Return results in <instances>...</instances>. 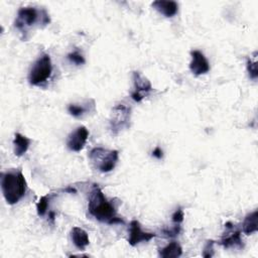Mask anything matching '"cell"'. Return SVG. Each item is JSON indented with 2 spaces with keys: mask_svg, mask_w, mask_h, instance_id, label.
I'll list each match as a JSON object with an SVG mask.
<instances>
[{
  "mask_svg": "<svg viewBox=\"0 0 258 258\" xmlns=\"http://www.w3.org/2000/svg\"><path fill=\"white\" fill-rule=\"evenodd\" d=\"M88 211L92 217L102 223L109 225L124 224L123 219L117 216L114 204L107 200L98 184H93L90 190Z\"/></svg>",
  "mask_w": 258,
  "mask_h": 258,
  "instance_id": "1",
  "label": "cell"
},
{
  "mask_svg": "<svg viewBox=\"0 0 258 258\" xmlns=\"http://www.w3.org/2000/svg\"><path fill=\"white\" fill-rule=\"evenodd\" d=\"M26 187V179L20 169L2 173L1 188L8 205L17 204L25 195Z\"/></svg>",
  "mask_w": 258,
  "mask_h": 258,
  "instance_id": "2",
  "label": "cell"
},
{
  "mask_svg": "<svg viewBox=\"0 0 258 258\" xmlns=\"http://www.w3.org/2000/svg\"><path fill=\"white\" fill-rule=\"evenodd\" d=\"M49 22V15L45 9L38 10L35 7H21L17 12L14 25L20 32L26 33L35 23L45 26Z\"/></svg>",
  "mask_w": 258,
  "mask_h": 258,
  "instance_id": "3",
  "label": "cell"
},
{
  "mask_svg": "<svg viewBox=\"0 0 258 258\" xmlns=\"http://www.w3.org/2000/svg\"><path fill=\"white\" fill-rule=\"evenodd\" d=\"M89 159L97 170L105 173L114 169L119 159V152L103 147H95L89 152Z\"/></svg>",
  "mask_w": 258,
  "mask_h": 258,
  "instance_id": "4",
  "label": "cell"
},
{
  "mask_svg": "<svg viewBox=\"0 0 258 258\" xmlns=\"http://www.w3.org/2000/svg\"><path fill=\"white\" fill-rule=\"evenodd\" d=\"M52 72V64L49 54H41L32 64L29 74L28 82L33 86H39L46 82Z\"/></svg>",
  "mask_w": 258,
  "mask_h": 258,
  "instance_id": "5",
  "label": "cell"
},
{
  "mask_svg": "<svg viewBox=\"0 0 258 258\" xmlns=\"http://www.w3.org/2000/svg\"><path fill=\"white\" fill-rule=\"evenodd\" d=\"M131 110L129 107L118 104L112 109L109 120V128L113 135H118L121 131L130 127Z\"/></svg>",
  "mask_w": 258,
  "mask_h": 258,
  "instance_id": "6",
  "label": "cell"
},
{
  "mask_svg": "<svg viewBox=\"0 0 258 258\" xmlns=\"http://www.w3.org/2000/svg\"><path fill=\"white\" fill-rule=\"evenodd\" d=\"M132 80L134 84V91L131 93V98L135 102H141L142 99L152 90L151 83L139 72H133Z\"/></svg>",
  "mask_w": 258,
  "mask_h": 258,
  "instance_id": "7",
  "label": "cell"
},
{
  "mask_svg": "<svg viewBox=\"0 0 258 258\" xmlns=\"http://www.w3.org/2000/svg\"><path fill=\"white\" fill-rule=\"evenodd\" d=\"M89 137V131L85 126L78 127L75 131H73L67 139V146L70 150L79 152L81 151Z\"/></svg>",
  "mask_w": 258,
  "mask_h": 258,
  "instance_id": "8",
  "label": "cell"
},
{
  "mask_svg": "<svg viewBox=\"0 0 258 258\" xmlns=\"http://www.w3.org/2000/svg\"><path fill=\"white\" fill-rule=\"evenodd\" d=\"M156 235L154 233L144 232L141 229V225L137 220H132L129 226V238L128 243L131 246H136L141 242H149Z\"/></svg>",
  "mask_w": 258,
  "mask_h": 258,
  "instance_id": "9",
  "label": "cell"
},
{
  "mask_svg": "<svg viewBox=\"0 0 258 258\" xmlns=\"http://www.w3.org/2000/svg\"><path fill=\"white\" fill-rule=\"evenodd\" d=\"M190 55L191 60L189 62V69L194 75L201 76L210 71V63L202 51L191 50Z\"/></svg>",
  "mask_w": 258,
  "mask_h": 258,
  "instance_id": "10",
  "label": "cell"
},
{
  "mask_svg": "<svg viewBox=\"0 0 258 258\" xmlns=\"http://www.w3.org/2000/svg\"><path fill=\"white\" fill-rule=\"evenodd\" d=\"M226 228H230L231 231L225 233V235L220 240V244L224 248H232V247H243L242 238H241V232L235 230L234 231V225L230 222L225 224Z\"/></svg>",
  "mask_w": 258,
  "mask_h": 258,
  "instance_id": "11",
  "label": "cell"
},
{
  "mask_svg": "<svg viewBox=\"0 0 258 258\" xmlns=\"http://www.w3.org/2000/svg\"><path fill=\"white\" fill-rule=\"evenodd\" d=\"M152 7H154L159 13H161L165 17L174 16L178 10V4L175 1L156 0L152 2Z\"/></svg>",
  "mask_w": 258,
  "mask_h": 258,
  "instance_id": "12",
  "label": "cell"
},
{
  "mask_svg": "<svg viewBox=\"0 0 258 258\" xmlns=\"http://www.w3.org/2000/svg\"><path fill=\"white\" fill-rule=\"evenodd\" d=\"M71 238L74 243V245L79 250H85L86 247L90 244L88 233L80 228V227H74L71 231Z\"/></svg>",
  "mask_w": 258,
  "mask_h": 258,
  "instance_id": "13",
  "label": "cell"
},
{
  "mask_svg": "<svg viewBox=\"0 0 258 258\" xmlns=\"http://www.w3.org/2000/svg\"><path fill=\"white\" fill-rule=\"evenodd\" d=\"M242 231L246 235H251L258 231V211L255 210L248 214L242 224Z\"/></svg>",
  "mask_w": 258,
  "mask_h": 258,
  "instance_id": "14",
  "label": "cell"
},
{
  "mask_svg": "<svg viewBox=\"0 0 258 258\" xmlns=\"http://www.w3.org/2000/svg\"><path fill=\"white\" fill-rule=\"evenodd\" d=\"M30 139L27 138L26 136L20 134V133H15L14 134V139H13V147H14V154L16 156H22L28 149L30 145Z\"/></svg>",
  "mask_w": 258,
  "mask_h": 258,
  "instance_id": "15",
  "label": "cell"
},
{
  "mask_svg": "<svg viewBox=\"0 0 258 258\" xmlns=\"http://www.w3.org/2000/svg\"><path fill=\"white\" fill-rule=\"evenodd\" d=\"M182 254V248L177 242H170L164 248L159 250V255L162 258H176Z\"/></svg>",
  "mask_w": 258,
  "mask_h": 258,
  "instance_id": "16",
  "label": "cell"
},
{
  "mask_svg": "<svg viewBox=\"0 0 258 258\" xmlns=\"http://www.w3.org/2000/svg\"><path fill=\"white\" fill-rule=\"evenodd\" d=\"M52 197H53L52 194H47L45 196H42L39 199V201L37 202V204H36V211H37V214H38L39 217H43L46 214L49 202H50Z\"/></svg>",
  "mask_w": 258,
  "mask_h": 258,
  "instance_id": "17",
  "label": "cell"
},
{
  "mask_svg": "<svg viewBox=\"0 0 258 258\" xmlns=\"http://www.w3.org/2000/svg\"><path fill=\"white\" fill-rule=\"evenodd\" d=\"M89 109L85 106V105H79V104H70L68 106V111L69 113L76 117V118H80L83 117L85 115V113L88 111Z\"/></svg>",
  "mask_w": 258,
  "mask_h": 258,
  "instance_id": "18",
  "label": "cell"
},
{
  "mask_svg": "<svg viewBox=\"0 0 258 258\" xmlns=\"http://www.w3.org/2000/svg\"><path fill=\"white\" fill-rule=\"evenodd\" d=\"M247 71L249 74V77L252 80H256L258 77V71H257V61L252 60L251 58H248L247 60Z\"/></svg>",
  "mask_w": 258,
  "mask_h": 258,
  "instance_id": "19",
  "label": "cell"
},
{
  "mask_svg": "<svg viewBox=\"0 0 258 258\" xmlns=\"http://www.w3.org/2000/svg\"><path fill=\"white\" fill-rule=\"evenodd\" d=\"M68 58H69L72 62H74L75 64H77V66H81V64L85 63V58H84L83 54H82L81 52H79L78 50H75V51L69 53V54H68Z\"/></svg>",
  "mask_w": 258,
  "mask_h": 258,
  "instance_id": "20",
  "label": "cell"
},
{
  "mask_svg": "<svg viewBox=\"0 0 258 258\" xmlns=\"http://www.w3.org/2000/svg\"><path fill=\"white\" fill-rule=\"evenodd\" d=\"M214 244H215V241H213V240L207 241V244L204 247V251H203V254H202L204 257L209 258V257H212L214 255Z\"/></svg>",
  "mask_w": 258,
  "mask_h": 258,
  "instance_id": "21",
  "label": "cell"
},
{
  "mask_svg": "<svg viewBox=\"0 0 258 258\" xmlns=\"http://www.w3.org/2000/svg\"><path fill=\"white\" fill-rule=\"evenodd\" d=\"M180 232V226L179 224H175V226H173L171 229H164L162 230V233L167 236V237H175L179 234Z\"/></svg>",
  "mask_w": 258,
  "mask_h": 258,
  "instance_id": "22",
  "label": "cell"
},
{
  "mask_svg": "<svg viewBox=\"0 0 258 258\" xmlns=\"http://www.w3.org/2000/svg\"><path fill=\"white\" fill-rule=\"evenodd\" d=\"M183 218H184V215H183V211L178 208L177 210H175V212L172 214L171 216V220L174 224H180L182 221H183Z\"/></svg>",
  "mask_w": 258,
  "mask_h": 258,
  "instance_id": "23",
  "label": "cell"
},
{
  "mask_svg": "<svg viewBox=\"0 0 258 258\" xmlns=\"http://www.w3.org/2000/svg\"><path fill=\"white\" fill-rule=\"evenodd\" d=\"M152 156H154L155 158H157V159H160V158H162V156H163V152H162V150H161V148L160 147H155L154 148V150L152 151Z\"/></svg>",
  "mask_w": 258,
  "mask_h": 258,
  "instance_id": "24",
  "label": "cell"
},
{
  "mask_svg": "<svg viewBox=\"0 0 258 258\" xmlns=\"http://www.w3.org/2000/svg\"><path fill=\"white\" fill-rule=\"evenodd\" d=\"M48 218H49L50 222L53 224V223H54V219H55V213L52 212V211H50V212L48 213Z\"/></svg>",
  "mask_w": 258,
  "mask_h": 258,
  "instance_id": "25",
  "label": "cell"
}]
</instances>
